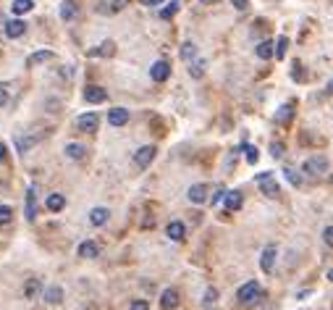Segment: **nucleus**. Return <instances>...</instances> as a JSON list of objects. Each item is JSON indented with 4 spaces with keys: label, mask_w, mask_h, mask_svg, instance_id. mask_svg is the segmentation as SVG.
I'll use <instances>...</instances> for the list:
<instances>
[{
    "label": "nucleus",
    "mask_w": 333,
    "mask_h": 310,
    "mask_svg": "<svg viewBox=\"0 0 333 310\" xmlns=\"http://www.w3.org/2000/svg\"><path fill=\"white\" fill-rule=\"evenodd\" d=\"M255 182H257L260 192H262V195H268V197H276V195L281 192V187H278V182H276V176H273L270 171L257 173V176H255Z\"/></svg>",
    "instance_id": "obj_1"
},
{
    "label": "nucleus",
    "mask_w": 333,
    "mask_h": 310,
    "mask_svg": "<svg viewBox=\"0 0 333 310\" xmlns=\"http://www.w3.org/2000/svg\"><path fill=\"white\" fill-rule=\"evenodd\" d=\"M257 297H260V284H257V281L241 284L239 292H236V300H239L241 305H252V302H257Z\"/></svg>",
    "instance_id": "obj_2"
},
{
    "label": "nucleus",
    "mask_w": 333,
    "mask_h": 310,
    "mask_svg": "<svg viewBox=\"0 0 333 310\" xmlns=\"http://www.w3.org/2000/svg\"><path fill=\"white\" fill-rule=\"evenodd\" d=\"M302 171H304V173H309V176L325 173V171H328V158H325V155H313V158H307V161H304Z\"/></svg>",
    "instance_id": "obj_3"
},
{
    "label": "nucleus",
    "mask_w": 333,
    "mask_h": 310,
    "mask_svg": "<svg viewBox=\"0 0 333 310\" xmlns=\"http://www.w3.org/2000/svg\"><path fill=\"white\" fill-rule=\"evenodd\" d=\"M276 255H278L276 245H268V247L262 250V255H260V268H262L265 274H273V268H276Z\"/></svg>",
    "instance_id": "obj_4"
},
{
    "label": "nucleus",
    "mask_w": 333,
    "mask_h": 310,
    "mask_svg": "<svg viewBox=\"0 0 333 310\" xmlns=\"http://www.w3.org/2000/svg\"><path fill=\"white\" fill-rule=\"evenodd\" d=\"M155 152H158V150H155L152 145L139 147V150H137V155H134V163H137V168H147V166L155 161Z\"/></svg>",
    "instance_id": "obj_5"
},
{
    "label": "nucleus",
    "mask_w": 333,
    "mask_h": 310,
    "mask_svg": "<svg viewBox=\"0 0 333 310\" xmlns=\"http://www.w3.org/2000/svg\"><path fill=\"white\" fill-rule=\"evenodd\" d=\"M97 126H100V116L97 113H81L76 119V129L79 131H97Z\"/></svg>",
    "instance_id": "obj_6"
},
{
    "label": "nucleus",
    "mask_w": 333,
    "mask_h": 310,
    "mask_svg": "<svg viewBox=\"0 0 333 310\" xmlns=\"http://www.w3.org/2000/svg\"><path fill=\"white\" fill-rule=\"evenodd\" d=\"M150 76H152L155 82H165V79L171 76V63H168V61H155L152 69H150Z\"/></svg>",
    "instance_id": "obj_7"
},
{
    "label": "nucleus",
    "mask_w": 333,
    "mask_h": 310,
    "mask_svg": "<svg viewBox=\"0 0 333 310\" xmlns=\"http://www.w3.org/2000/svg\"><path fill=\"white\" fill-rule=\"evenodd\" d=\"M84 100L97 105V103H105V100H108V92L102 90V87H97V84H90V87L84 90Z\"/></svg>",
    "instance_id": "obj_8"
},
{
    "label": "nucleus",
    "mask_w": 333,
    "mask_h": 310,
    "mask_svg": "<svg viewBox=\"0 0 333 310\" xmlns=\"http://www.w3.org/2000/svg\"><path fill=\"white\" fill-rule=\"evenodd\" d=\"M186 197H189L194 205H202V203L207 200V184H192L189 192H186Z\"/></svg>",
    "instance_id": "obj_9"
},
{
    "label": "nucleus",
    "mask_w": 333,
    "mask_h": 310,
    "mask_svg": "<svg viewBox=\"0 0 333 310\" xmlns=\"http://www.w3.org/2000/svg\"><path fill=\"white\" fill-rule=\"evenodd\" d=\"M24 213H27L29 221H34V216H37V187H34V184L27 189V205H24Z\"/></svg>",
    "instance_id": "obj_10"
},
{
    "label": "nucleus",
    "mask_w": 333,
    "mask_h": 310,
    "mask_svg": "<svg viewBox=\"0 0 333 310\" xmlns=\"http://www.w3.org/2000/svg\"><path fill=\"white\" fill-rule=\"evenodd\" d=\"M27 32V24L21 18H11V21H6V34L11 37V40H16V37H21Z\"/></svg>",
    "instance_id": "obj_11"
},
{
    "label": "nucleus",
    "mask_w": 333,
    "mask_h": 310,
    "mask_svg": "<svg viewBox=\"0 0 333 310\" xmlns=\"http://www.w3.org/2000/svg\"><path fill=\"white\" fill-rule=\"evenodd\" d=\"M165 234L173 239V242H181L186 237V226L181 224V221H171V224L165 226Z\"/></svg>",
    "instance_id": "obj_12"
},
{
    "label": "nucleus",
    "mask_w": 333,
    "mask_h": 310,
    "mask_svg": "<svg viewBox=\"0 0 333 310\" xmlns=\"http://www.w3.org/2000/svg\"><path fill=\"white\" fill-rule=\"evenodd\" d=\"M176 305H179V292L171 289V286H168V289H163V295H160V307H163V310H173Z\"/></svg>",
    "instance_id": "obj_13"
},
{
    "label": "nucleus",
    "mask_w": 333,
    "mask_h": 310,
    "mask_svg": "<svg viewBox=\"0 0 333 310\" xmlns=\"http://www.w3.org/2000/svg\"><path fill=\"white\" fill-rule=\"evenodd\" d=\"M126 121H129V110H126V108H113V110L108 113V124H110V126H123Z\"/></svg>",
    "instance_id": "obj_14"
},
{
    "label": "nucleus",
    "mask_w": 333,
    "mask_h": 310,
    "mask_svg": "<svg viewBox=\"0 0 333 310\" xmlns=\"http://www.w3.org/2000/svg\"><path fill=\"white\" fill-rule=\"evenodd\" d=\"M255 53H257V58H262V61H270L273 55H276V45L270 40H262L260 45L255 48Z\"/></svg>",
    "instance_id": "obj_15"
},
{
    "label": "nucleus",
    "mask_w": 333,
    "mask_h": 310,
    "mask_svg": "<svg viewBox=\"0 0 333 310\" xmlns=\"http://www.w3.org/2000/svg\"><path fill=\"white\" fill-rule=\"evenodd\" d=\"M223 203H226V210H228V213L239 210V208H241V203H244V200H241V192H239V189L226 192V200H223Z\"/></svg>",
    "instance_id": "obj_16"
},
{
    "label": "nucleus",
    "mask_w": 333,
    "mask_h": 310,
    "mask_svg": "<svg viewBox=\"0 0 333 310\" xmlns=\"http://www.w3.org/2000/svg\"><path fill=\"white\" fill-rule=\"evenodd\" d=\"M100 255V247H97V242H81L79 245V258H97Z\"/></svg>",
    "instance_id": "obj_17"
},
{
    "label": "nucleus",
    "mask_w": 333,
    "mask_h": 310,
    "mask_svg": "<svg viewBox=\"0 0 333 310\" xmlns=\"http://www.w3.org/2000/svg\"><path fill=\"white\" fill-rule=\"evenodd\" d=\"M108 218H110V210H108V208H92V213H90V224H92V226H102Z\"/></svg>",
    "instance_id": "obj_18"
},
{
    "label": "nucleus",
    "mask_w": 333,
    "mask_h": 310,
    "mask_svg": "<svg viewBox=\"0 0 333 310\" xmlns=\"http://www.w3.org/2000/svg\"><path fill=\"white\" fill-rule=\"evenodd\" d=\"M294 105H297L294 100H288V103H283V105L278 108V113H276V121H278V124H286L288 119H292V113H294Z\"/></svg>",
    "instance_id": "obj_19"
},
{
    "label": "nucleus",
    "mask_w": 333,
    "mask_h": 310,
    "mask_svg": "<svg viewBox=\"0 0 333 310\" xmlns=\"http://www.w3.org/2000/svg\"><path fill=\"white\" fill-rule=\"evenodd\" d=\"M66 155H69L71 161H81V158H84V145L69 142V145H66Z\"/></svg>",
    "instance_id": "obj_20"
},
{
    "label": "nucleus",
    "mask_w": 333,
    "mask_h": 310,
    "mask_svg": "<svg viewBox=\"0 0 333 310\" xmlns=\"http://www.w3.org/2000/svg\"><path fill=\"white\" fill-rule=\"evenodd\" d=\"M50 58H53L50 50H37V53H32V55L27 58V66H39V63H45V61H50Z\"/></svg>",
    "instance_id": "obj_21"
},
{
    "label": "nucleus",
    "mask_w": 333,
    "mask_h": 310,
    "mask_svg": "<svg viewBox=\"0 0 333 310\" xmlns=\"http://www.w3.org/2000/svg\"><path fill=\"white\" fill-rule=\"evenodd\" d=\"M11 8H13L16 16H24V13H29V11L34 8V3H32V0H13Z\"/></svg>",
    "instance_id": "obj_22"
},
{
    "label": "nucleus",
    "mask_w": 333,
    "mask_h": 310,
    "mask_svg": "<svg viewBox=\"0 0 333 310\" xmlns=\"http://www.w3.org/2000/svg\"><path fill=\"white\" fill-rule=\"evenodd\" d=\"M74 16H76L74 0H63V3H60V18H63V21H71Z\"/></svg>",
    "instance_id": "obj_23"
},
{
    "label": "nucleus",
    "mask_w": 333,
    "mask_h": 310,
    "mask_svg": "<svg viewBox=\"0 0 333 310\" xmlns=\"http://www.w3.org/2000/svg\"><path fill=\"white\" fill-rule=\"evenodd\" d=\"M66 208V197L63 195H50L48 197V210L50 213H58V210H63Z\"/></svg>",
    "instance_id": "obj_24"
},
{
    "label": "nucleus",
    "mask_w": 333,
    "mask_h": 310,
    "mask_svg": "<svg viewBox=\"0 0 333 310\" xmlns=\"http://www.w3.org/2000/svg\"><path fill=\"white\" fill-rule=\"evenodd\" d=\"M39 289H42L39 279H29V281H27V286H24V295H27V300H34V297L39 295Z\"/></svg>",
    "instance_id": "obj_25"
},
{
    "label": "nucleus",
    "mask_w": 333,
    "mask_h": 310,
    "mask_svg": "<svg viewBox=\"0 0 333 310\" xmlns=\"http://www.w3.org/2000/svg\"><path fill=\"white\" fill-rule=\"evenodd\" d=\"M45 300L50 305H58L63 300V289H60V286H48V289H45Z\"/></svg>",
    "instance_id": "obj_26"
},
{
    "label": "nucleus",
    "mask_w": 333,
    "mask_h": 310,
    "mask_svg": "<svg viewBox=\"0 0 333 310\" xmlns=\"http://www.w3.org/2000/svg\"><path fill=\"white\" fill-rule=\"evenodd\" d=\"M179 8H181V3H179V0H171V3H165V8L160 11V18H173L176 13H179Z\"/></svg>",
    "instance_id": "obj_27"
},
{
    "label": "nucleus",
    "mask_w": 333,
    "mask_h": 310,
    "mask_svg": "<svg viewBox=\"0 0 333 310\" xmlns=\"http://www.w3.org/2000/svg\"><path fill=\"white\" fill-rule=\"evenodd\" d=\"M194 55H197V45L194 42H184L181 45V61H194Z\"/></svg>",
    "instance_id": "obj_28"
},
{
    "label": "nucleus",
    "mask_w": 333,
    "mask_h": 310,
    "mask_svg": "<svg viewBox=\"0 0 333 310\" xmlns=\"http://www.w3.org/2000/svg\"><path fill=\"white\" fill-rule=\"evenodd\" d=\"M205 66H207V63H205L202 58H199V61H194V63L189 66V74H192L194 79H199V76H202V74H205Z\"/></svg>",
    "instance_id": "obj_29"
},
{
    "label": "nucleus",
    "mask_w": 333,
    "mask_h": 310,
    "mask_svg": "<svg viewBox=\"0 0 333 310\" xmlns=\"http://www.w3.org/2000/svg\"><path fill=\"white\" fill-rule=\"evenodd\" d=\"M241 147H244V152H247V163H252V166H255V163L260 161V150H257V147H252V145H241Z\"/></svg>",
    "instance_id": "obj_30"
},
{
    "label": "nucleus",
    "mask_w": 333,
    "mask_h": 310,
    "mask_svg": "<svg viewBox=\"0 0 333 310\" xmlns=\"http://www.w3.org/2000/svg\"><path fill=\"white\" fill-rule=\"evenodd\" d=\"M286 48H288V37H278V42H276V58L278 61L286 58Z\"/></svg>",
    "instance_id": "obj_31"
},
{
    "label": "nucleus",
    "mask_w": 333,
    "mask_h": 310,
    "mask_svg": "<svg viewBox=\"0 0 333 310\" xmlns=\"http://www.w3.org/2000/svg\"><path fill=\"white\" fill-rule=\"evenodd\" d=\"M34 142H37V137H18V140H16V147H18V152H27V147L34 145Z\"/></svg>",
    "instance_id": "obj_32"
},
{
    "label": "nucleus",
    "mask_w": 333,
    "mask_h": 310,
    "mask_svg": "<svg viewBox=\"0 0 333 310\" xmlns=\"http://www.w3.org/2000/svg\"><path fill=\"white\" fill-rule=\"evenodd\" d=\"M283 173H286V179L292 182L294 187H299V184H302V176H299V173H297L294 168H283Z\"/></svg>",
    "instance_id": "obj_33"
},
{
    "label": "nucleus",
    "mask_w": 333,
    "mask_h": 310,
    "mask_svg": "<svg viewBox=\"0 0 333 310\" xmlns=\"http://www.w3.org/2000/svg\"><path fill=\"white\" fill-rule=\"evenodd\" d=\"M11 216H13V210H11L8 205H0V224H8Z\"/></svg>",
    "instance_id": "obj_34"
},
{
    "label": "nucleus",
    "mask_w": 333,
    "mask_h": 310,
    "mask_svg": "<svg viewBox=\"0 0 333 310\" xmlns=\"http://www.w3.org/2000/svg\"><path fill=\"white\" fill-rule=\"evenodd\" d=\"M220 200H226V189H223V187H218V189H215V195L210 197V203H213V205H218Z\"/></svg>",
    "instance_id": "obj_35"
},
{
    "label": "nucleus",
    "mask_w": 333,
    "mask_h": 310,
    "mask_svg": "<svg viewBox=\"0 0 333 310\" xmlns=\"http://www.w3.org/2000/svg\"><path fill=\"white\" fill-rule=\"evenodd\" d=\"M97 53H102V55H110V53H113V42H102V45H100V50H92V55H97Z\"/></svg>",
    "instance_id": "obj_36"
},
{
    "label": "nucleus",
    "mask_w": 333,
    "mask_h": 310,
    "mask_svg": "<svg viewBox=\"0 0 333 310\" xmlns=\"http://www.w3.org/2000/svg\"><path fill=\"white\" fill-rule=\"evenodd\" d=\"M270 155H273V158H281V155H283V142H273L270 145Z\"/></svg>",
    "instance_id": "obj_37"
},
{
    "label": "nucleus",
    "mask_w": 333,
    "mask_h": 310,
    "mask_svg": "<svg viewBox=\"0 0 333 310\" xmlns=\"http://www.w3.org/2000/svg\"><path fill=\"white\" fill-rule=\"evenodd\" d=\"M323 242H325V245L333 250V226H328V229L323 231Z\"/></svg>",
    "instance_id": "obj_38"
},
{
    "label": "nucleus",
    "mask_w": 333,
    "mask_h": 310,
    "mask_svg": "<svg viewBox=\"0 0 333 310\" xmlns=\"http://www.w3.org/2000/svg\"><path fill=\"white\" fill-rule=\"evenodd\" d=\"M129 310H150V305H147V300H134Z\"/></svg>",
    "instance_id": "obj_39"
},
{
    "label": "nucleus",
    "mask_w": 333,
    "mask_h": 310,
    "mask_svg": "<svg viewBox=\"0 0 333 310\" xmlns=\"http://www.w3.org/2000/svg\"><path fill=\"white\" fill-rule=\"evenodd\" d=\"M8 103V87L6 84H0V108H3Z\"/></svg>",
    "instance_id": "obj_40"
},
{
    "label": "nucleus",
    "mask_w": 333,
    "mask_h": 310,
    "mask_svg": "<svg viewBox=\"0 0 333 310\" xmlns=\"http://www.w3.org/2000/svg\"><path fill=\"white\" fill-rule=\"evenodd\" d=\"M215 300H218V292H215V289H213V286H210V289L205 292V302H207V305H213Z\"/></svg>",
    "instance_id": "obj_41"
},
{
    "label": "nucleus",
    "mask_w": 333,
    "mask_h": 310,
    "mask_svg": "<svg viewBox=\"0 0 333 310\" xmlns=\"http://www.w3.org/2000/svg\"><path fill=\"white\" fill-rule=\"evenodd\" d=\"M126 6H129V0H113V3H110V11H121Z\"/></svg>",
    "instance_id": "obj_42"
},
{
    "label": "nucleus",
    "mask_w": 333,
    "mask_h": 310,
    "mask_svg": "<svg viewBox=\"0 0 333 310\" xmlns=\"http://www.w3.org/2000/svg\"><path fill=\"white\" fill-rule=\"evenodd\" d=\"M231 3H234V8H236V11H247V6H249L247 0H231Z\"/></svg>",
    "instance_id": "obj_43"
},
{
    "label": "nucleus",
    "mask_w": 333,
    "mask_h": 310,
    "mask_svg": "<svg viewBox=\"0 0 333 310\" xmlns=\"http://www.w3.org/2000/svg\"><path fill=\"white\" fill-rule=\"evenodd\" d=\"M160 3H165V0H142V6H160Z\"/></svg>",
    "instance_id": "obj_44"
},
{
    "label": "nucleus",
    "mask_w": 333,
    "mask_h": 310,
    "mask_svg": "<svg viewBox=\"0 0 333 310\" xmlns=\"http://www.w3.org/2000/svg\"><path fill=\"white\" fill-rule=\"evenodd\" d=\"M292 79H302V71H299V63L294 66V71H292Z\"/></svg>",
    "instance_id": "obj_45"
},
{
    "label": "nucleus",
    "mask_w": 333,
    "mask_h": 310,
    "mask_svg": "<svg viewBox=\"0 0 333 310\" xmlns=\"http://www.w3.org/2000/svg\"><path fill=\"white\" fill-rule=\"evenodd\" d=\"M3 161H6V145L0 142V163H3Z\"/></svg>",
    "instance_id": "obj_46"
},
{
    "label": "nucleus",
    "mask_w": 333,
    "mask_h": 310,
    "mask_svg": "<svg viewBox=\"0 0 333 310\" xmlns=\"http://www.w3.org/2000/svg\"><path fill=\"white\" fill-rule=\"evenodd\" d=\"M199 3H205V6H210V3H218V0H199Z\"/></svg>",
    "instance_id": "obj_47"
},
{
    "label": "nucleus",
    "mask_w": 333,
    "mask_h": 310,
    "mask_svg": "<svg viewBox=\"0 0 333 310\" xmlns=\"http://www.w3.org/2000/svg\"><path fill=\"white\" fill-rule=\"evenodd\" d=\"M328 281H333V268H330V271H328Z\"/></svg>",
    "instance_id": "obj_48"
},
{
    "label": "nucleus",
    "mask_w": 333,
    "mask_h": 310,
    "mask_svg": "<svg viewBox=\"0 0 333 310\" xmlns=\"http://www.w3.org/2000/svg\"><path fill=\"white\" fill-rule=\"evenodd\" d=\"M0 24H6V18H3V13H0Z\"/></svg>",
    "instance_id": "obj_49"
},
{
    "label": "nucleus",
    "mask_w": 333,
    "mask_h": 310,
    "mask_svg": "<svg viewBox=\"0 0 333 310\" xmlns=\"http://www.w3.org/2000/svg\"><path fill=\"white\" fill-rule=\"evenodd\" d=\"M330 92H333V82H330Z\"/></svg>",
    "instance_id": "obj_50"
}]
</instances>
